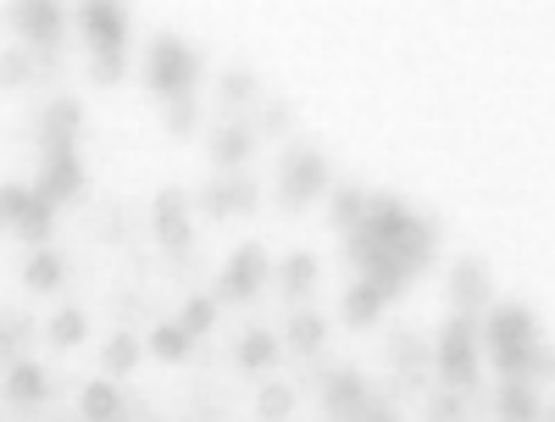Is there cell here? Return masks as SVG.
<instances>
[{
  "label": "cell",
  "instance_id": "1",
  "mask_svg": "<svg viewBox=\"0 0 555 422\" xmlns=\"http://www.w3.org/2000/svg\"><path fill=\"white\" fill-rule=\"evenodd\" d=\"M195 78H201V56L178 34H156L151 56H145V89L151 95H162V101L195 95Z\"/></svg>",
  "mask_w": 555,
  "mask_h": 422
},
{
  "label": "cell",
  "instance_id": "2",
  "mask_svg": "<svg viewBox=\"0 0 555 422\" xmlns=\"http://www.w3.org/2000/svg\"><path fill=\"white\" fill-rule=\"evenodd\" d=\"M434 361H439V379L444 389H478V322L473 317H450L439 328V345H434Z\"/></svg>",
  "mask_w": 555,
  "mask_h": 422
},
{
  "label": "cell",
  "instance_id": "3",
  "mask_svg": "<svg viewBox=\"0 0 555 422\" xmlns=\"http://www.w3.org/2000/svg\"><path fill=\"white\" fill-rule=\"evenodd\" d=\"M322 190H328V156L322 151H289V162L278 167V201L300 212V206L322 201Z\"/></svg>",
  "mask_w": 555,
  "mask_h": 422
},
{
  "label": "cell",
  "instance_id": "4",
  "mask_svg": "<svg viewBox=\"0 0 555 422\" xmlns=\"http://www.w3.org/2000/svg\"><path fill=\"white\" fill-rule=\"evenodd\" d=\"M267 278H272V256H267L261 245H240L234 261H228L222 278H217V306H222V300H234V306L256 300V295L267 290Z\"/></svg>",
  "mask_w": 555,
  "mask_h": 422
},
{
  "label": "cell",
  "instance_id": "5",
  "mask_svg": "<svg viewBox=\"0 0 555 422\" xmlns=\"http://www.w3.org/2000/svg\"><path fill=\"white\" fill-rule=\"evenodd\" d=\"M7 23L34 44V51H56V39L67 34V7L62 0H12Z\"/></svg>",
  "mask_w": 555,
  "mask_h": 422
},
{
  "label": "cell",
  "instance_id": "6",
  "mask_svg": "<svg viewBox=\"0 0 555 422\" xmlns=\"http://www.w3.org/2000/svg\"><path fill=\"white\" fill-rule=\"evenodd\" d=\"M78 28L95 51H128V0H78Z\"/></svg>",
  "mask_w": 555,
  "mask_h": 422
},
{
  "label": "cell",
  "instance_id": "7",
  "mask_svg": "<svg viewBox=\"0 0 555 422\" xmlns=\"http://www.w3.org/2000/svg\"><path fill=\"white\" fill-rule=\"evenodd\" d=\"M478 340H483V350H494V345H539V317L517 300H500L478 322Z\"/></svg>",
  "mask_w": 555,
  "mask_h": 422
},
{
  "label": "cell",
  "instance_id": "8",
  "mask_svg": "<svg viewBox=\"0 0 555 422\" xmlns=\"http://www.w3.org/2000/svg\"><path fill=\"white\" fill-rule=\"evenodd\" d=\"M34 195L51 201L56 212H62L67 201H78V195H83V162H78V151L44 156V162H39V178H34Z\"/></svg>",
  "mask_w": 555,
  "mask_h": 422
},
{
  "label": "cell",
  "instance_id": "9",
  "mask_svg": "<svg viewBox=\"0 0 555 422\" xmlns=\"http://www.w3.org/2000/svg\"><path fill=\"white\" fill-rule=\"evenodd\" d=\"M78 133H83V106L78 101H51L39 117V151L56 156V151H78Z\"/></svg>",
  "mask_w": 555,
  "mask_h": 422
},
{
  "label": "cell",
  "instance_id": "10",
  "mask_svg": "<svg viewBox=\"0 0 555 422\" xmlns=\"http://www.w3.org/2000/svg\"><path fill=\"white\" fill-rule=\"evenodd\" d=\"M450 300L461 317H478L489 300H494V284H489V267L478 256H461L455 272H450Z\"/></svg>",
  "mask_w": 555,
  "mask_h": 422
},
{
  "label": "cell",
  "instance_id": "11",
  "mask_svg": "<svg viewBox=\"0 0 555 422\" xmlns=\"http://www.w3.org/2000/svg\"><path fill=\"white\" fill-rule=\"evenodd\" d=\"M411 217H416V212H411L400 195H366V217H361V228H366V233H378L384 245H395L400 233L411 228Z\"/></svg>",
  "mask_w": 555,
  "mask_h": 422
},
{
  "label": "cell",
  "instance_id": "12",
  "mask_svg": "<svg viewBox=\"0 0 555 422\" xmlns=\"http://www.w3.org/2000/svg\"><path fill=\"white\" fill-rule=\"evenodd\" d=\"M250 151H256V133L245 123H217V133H211V167L217 172H240L250 162Z\"/></svg>",
  "mask_w": 555,
  "mask_h": 422
},
{
  "label": "cell",
  "instance_id": "13",
  "mask_svg": "<svg viewBox=\"0 0 555 422\" xmlns=\"http://www.w3.org/2000/svg\"><path fill=\"white\" fill-rule=\"evenodd\" d=\"M256 206V183L245 172H217V183L206 190V212L217 217H245Z\"/></svg>",
  "mask_w": 555,
  "mask_h": 422
},
{
  "label": "cell",
  "instance_id": "14",
  "mask_svg": "<svg viewBox=\"0 0 555 422\" xmlns=\"http://www.w3.org/2000/svg\"><path fill=\"white\" fill-rule=\"evenodd\" d=\"M494 417H500V422H544L539 389H533L528 379H500V395H494Z\"/></svg>",
  "mask_w": 555,
  "mask_h": 422
},
{
  "label": "cell",
  "instance_id": "15",
  "mask_svg": "<svg viewBox=\"0 0 555 422\" xmlns=\"http://www.w3.org/2000/svg\"><path fill=\"white\" fill-rule=\"evenodd\" d=\"M322 406H328L334 417H356L366 406V379H361V372H350V367H339L334 379L322 384Z\"/></svg>",
  "mask_w": 555,
  "mask_h": 422
},
{
  "label": "cell",
  "instance_id": "16",
  "mask_svg": "<svg viewBox=\"0 0 555 422\" xmlns=\"http://www.w3.org/2000/svg\"><path fill=\"white\" fill-rule=\"evenodd\" d=\"M23 284H28L34 295H56V290L67 284V261H62L51 245H39V251L23 261Z\"/></svg>",
  "mask_w": 555,
  "mask_h": 422
},
{
  "label": "cell",
  "instance_id": "17",
  "mask_svg": "<svg viewBox=\"0 0 555 422\" xmlns=\"http://www.w3.org/2000/svg\"><path fill=\"white\" fill-rule=\"evenodd\" d=\"M7 395L17 406H39L44 395H51V372H44L39 361H12L7 367Z\"/></svg>",
  "mask_w": 555,
  "mask_h": 422
},
{
  "label": "cell",
  "instance_id": "18",
  "mask_svg": "<svg viewBox=\"0 0 555 422\" xmlns=\"http://www.w3.org/2000/svg\"><path fill=\"white\" fill-rule=\"evenodd\" d=\"M78 417L83 422H122V389L112 379H95L78 395Z\"/></svg>",
  "mask_w": 555,
  "mask_h": 422
},
{
  "label": "cell",
  "instance_id": "19",
  "mask_svg": "<svg viewBox=\"0 0 555 422\" xmlns=\"http://www.w3.org/2000/svg\"><path fill=\"white\" fill-rule=\"evenodd\" d=\"M278 290H284L289 300H306L317 290V256L311 251H295V256L278 261Z\"/></svg>",
  "mask_w": 555,
  "mask_h": 422
},
{
  "label": "cell",
  "instance_id": "20",
  "mask_svg": "<svg viewBox=\"0 0 555 422\" xmlns=\"http://www.w3.org/2000/svg\"><path fill=\"white\" fill-rule=\"evenodd\" d=\"M384 306H389V295L373 284V278H361V284H350V295H345V322L350 328H366V322L384 317Z\"/></svg>",
  "mask_w": 555,
  "mask_h": 422
},
{
  "label": "cell",
  "instance_id": "21",
  "mask_svg": "<svg viewBox=\"0 0 555 422\" xmlns=\"http://www.w3.org/2000/svg\"><path fill=\"white\" fill-rule=\"evenodd\" d=\"M278 350H284V345H278L272 328H250V334L240 340V350H234V361H240L245 372H267V367L278 361Z\"/></svg>",
  "mask_w": 555,
  "mask_h": 422
},
{
  "label": "cell",
  "instance_id": "22",
  "mask_svg": "<svg viewBox=\"0 0 555 422\" xmlns=\"http://www.w3.org/2000/svg\"><path fill=\"white\" fill-rule=\"evenodd\" d=\"M284 340H289V345H295L300 356L322 350V345H328V317H322V311H306V306H300V311L289 317V334H284Z\"/></svg>",
  "mask_w": 555,
  "mask_h": 422
},
{
  "label": "cell",
  "instance_id": "23",
  "mask_svg": "<svg viewBox=\"0 0 555 422\" xmlns=\"http://www.w3.org/2000/svg\"><path fill=\"white\" fill-rule=\"evenodd\" d=\"M145 350H151L156 361H190L195 340L183 334V328H178V317H172V322H156V328H151V340H145Z\"/></svg>",
  "mask_w": 555,
  "mask_h": 422
},
{
  "label": "cell",
  "instance_id": "24",
  "mask_svg": "<svg viewBox=\"0 0 555 422\" xmlns=\"http://www.w3.org/2000/svg\"><path fill=\"white\" fill-rule=\"evenodd\" d=\"M12 233H17V240H28V245L39 251V245H44V240H51V233H56V206L34 195V201H28V212L17 217V228H12Z\"/></svg>",
  "mask_w": 555,
  "mask_h": 422
},
{
  "label": "cell",
  "instance_id": "25",
  "mask_svg": "<svg viewBox=\"0 0 555 422\" xmlns=\"http://www.w3.org/2000/svg\"><path fill=\"white\" fill-rule=\"evenodd\" d=\"M139 356H145V340H133V334H117L112 345H101V367H106V379H128V372L139 367Z\"/></svg>",
  "mask_w": 555,
  "mask_h": 422
},
{
  "label": "cell",
  "instance_id": "26",
  "mask_svg": "<svg viewBox=\"0 0 555 422\" xmlns=\"http://www.w3.org/2000/svg\"><path fill=\"white\" fill-rule=\"evenodd\" d=\"M361 217H366V190H356V183H345V190H334V195H328V222H334L339 233L361 228Z\"/></svg>",
  "mask_w": 555,
  "mask_h": 422
},
{
  "label": "cell",
  "instance_id": "27",
  "mask_svg": "<svg viewBox=\"0 0 555 422\" xmlns=\"http://www.w3.org/2000/svg\"><path fill=\"white\" fill-rule=\"evenodd\" d=\"M178 328L190 340H206L211 328H217V295H190V300H183V311H178Z\"/></svg>",
  "mask_w": 555,
  "mask_h": 422
},
{
  "label": "cell",
  "instance_id": "28",
  "mask_svg": "<svg viewBox=\"0 0 555 422\" xmlns=\"http://www.w3.org/2000/svg\"><path fill=\"white\" fill-rule=\"evenodd\" d=\"M89 340V317L78 311V306H62L56 317H51V345L56 350H78Z\"/></svg>",
  "mask_w": 555,
  "mask_h": 422
},
{
  "label": "cell",
  "instance_id": "29",
  "mask_svg": "<svg viewBox=\"0 0 555 422\" xmlns=\"http://www.w3.org/2000/svg\"><path fill=\"white\" fill-rule=\"evenodd\" d=\"M533 350L539 345H494L489 367L500 372V379H528V372H533Z\"/></svg>",
  "mask_w": 555,
  "mask_h": 422
},
{
  "label": "cell",
  "instance_id": "30",
  "mask_svg": "<svg viewBox=\"0 0 555 422\" xmlns=\"http://www.w3.org/2000/svg\"><path fill=\"white\" fill-rule=\"evenodd\" d=\"M289 411H295V389H289V384H267V389L256 395V417H261V422H284Z\"/></svg>",
  "mask_w": 555,
  "mask_h": 422
},
{
  "label": "cell",
  "instance_id": "31",
  "mask_svg": "<svg viewBox=\"0 0 555 422\" xmlns=\"http://www.w3.org/2000/svg\"><path fill=\"white\" fill-rule=\"evenodd\" d=\"M256 95H261V84H256L250 67H228V73H222V101H228V106H245V101H256Z\"/></svg>",
  "mask_w": 555,
  "mask_h": 422
},
{
  "label": "cell",
  "instance_id": "32",
  "mask_svg": "<svg viewBox=\"0 0 555 422\" xmlns=\"http://www.w3.org/2000/svg\"><path fill=\"white\" fill-rule=\"evenodd\" d=\"M156 240L178 256V251H190L195 245V228H190V212H183V217H156Z\"/></svg>",
  "mask_w": 555,
  "mask_h": 422
},
{
  "label": "cell",
  "instance_id": "33",
  "mask_svg": "<svg viewBox=\"0 0 555 422\" xmlns=\"http://www.w3.org/2000/svg\"><path fill=\"white\" fill-rule=\"evenodd\" d=\"M28 201H34V183H0V228H17Z\"/></svg>",
  "mask_w": 555,
  "mask_h": 422
},
{
  "label": "cell",
  "instance_id": "34",
  "mask_svg": "<svg viewBox=\"0 0 555 422\" xmlns=\"http://www.w3.org/2000/svg\"><path fill=\"white\" fill-rule=\"evenodd\" d=\"M428 422H467V395H461V389H434Z\"/></svg>",
  "mask_w": 555,
  "mask_h": 422
},
{
  "label": "cell",
  "instance_id": "35",
  "mask_svg": "<svg viewBox=\"0 0 555 422\" xmlns=\"http://www.w3.org/2000/svg\"><path fill=\"white\" fill-rule=\"evenodd\" d=\"M195 117H201L195 95H172V101H167V133H172V139L190 133V128H195Z\"/></svg>",
  "mask_w": 555,
  "mask_h": 422
},
{
  "label": "cell",
  "instance_id": "36",
  "mask_svg": "<svg viewBox=\"0 0 555 422\" xmlns=\"http://www.w3.org/2000/svg\"><path fill=\"white\" fill-rule=\"evenodd\" d=\"M122 73H128V51H95V62H89L95 84H122Z\"/></svg>",
  "mask_w": 555,
  "mask_h": 422
},
{
  "label": "cell",
  "instance_id": "37",
  "mask_svg": "<svg viewBox=\"0 0 555 422\" xmlns=\"http://www.w3.org/2000/svg\"><path fill=\"white\" fill-rule=\"evenodd\" d=\"M34 73H39V62L28 51H7V56H0V84H7V89L12 84H28Z\"/></svg>",
  "mask_w": 555,
  "mask_h": 422
},
{
  "label": "cell",
  "instance_id": "38",
  "mask_svg": "<svg viewBox=\"0 0 555 422\" xmlns=\"http://www.w3.org/2000/svg\"><path fill=\"white\" fill-rule=\"evenodd\" d=\"M261 128H267V133H289V128H295V106H289V101H267V106H261Z\"/></svg>",
  "mask_w": 555,
  "mask_h": 422
},
{
  "label": "cell",
  "instance_id": "39",
  "mask_svg": "<svg viewBox=\"0 0 555 422\" xmlns=\"http://www.w3.org/2000/svg\"><path fill=\"white\" fill-rule=\"evenodd\" d=\"M183 212H190V195H183L178 183H167V190L156 195V212L151 217H183Z\"/></svg>",
  "mask_w": 555,
  "mask_h": 422
},
{
  "label": "cell",
  "instance_id": "40",
  "mask_svg": "<svg viewBox=\"0 0 555 422\" xmlns=\"http://www.w3.org/2000/svg\"><path fill=\"white\" fill-rule=\"evenodd\" d=\"M350 422H400V411H395L389 400H373V395H366V406H361Z\"/></svg>",
  "mask_w": 555,
  "mask_h": 422
},
{
  "label": "cell",
  "instance_id": "41",
  "mask_svg": "<svg viewBox=\"0 0 555 422\" xmlns=\"http://www.w3.org/2000/svg\"><path fill=\"white\" fill-rule=\"evenodd\" d=\"M544 422H555V406H550V411H544Z\"/></svg>",
  "mask_w": 555,
  "mask_h": 422
},
{
  "label": "cell",
  "instance_id": "42",
  "mask_svg": "<svg viewBox=\"0 0 555 422\" xmlns=\"http://www.w3.org/2000/svg\"><path fill=\"white\" fill-rule=\"evenodd\" d=\"M151 422H162V417H151Z\"/></svg>",
  "mask_w": 555,
  "mask_h": 422
}]
</instances>
